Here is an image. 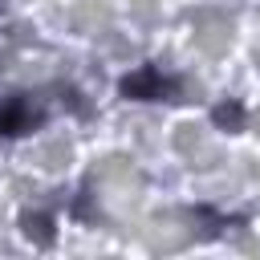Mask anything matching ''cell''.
<instances>
[{
    "instance_id": "cell-1",
    "label": "cell",
    "mask_w": 260,
    "mask_h": 260,
    "mask_svg": "<svg viewBox=\"0 0 260 260\" xmlns=\"http://www.w3.org/2000/svg\"><path fill=\"white\" fill-rule=\"evenodd\" d=\"M122 93H126V98H134V102H158V98L175 93V81H171V77H162L158 69H138V73L122 77Z\"/></svg>"
},
{
    "instance_id": "cell-2",
    "label": "cell",
    "mask_w": 260,
    "mask_h": 260,
    "mask_svg": "<svg viewBox=\"0 0 260 260\" xmlns=\"http://www.w3.org/2000/svg\"><path fill=\"white\" fill-rule=\"evenodd\" d=\"M37 122H41V114H37V106L28 98H8L0 106V134H24Z\"/></svg>"
},
{
    "instance_id": "cell-3",
    "label": "cell",
    "mask_w": 260,
    "mask_h": 260,
    "mask_svg": "<svg viewBox=\"0 0 260 260\" xmlns=\"http://www.w3.org/2000/svg\"><path fill=\"white\" fill-rule=\"evenodd\" d=\"M211 118H215V126H223V130H228V126H232V130H240V122H244V110L223 102V106H215V114H211Z\"/></svg>"
},
{
    "instance_id": "cell-4",
    "label": "cell",
    "mask_w": 260,
    "mask_h": 260,
    "mask_svg": "<svg viewBox=\"0 0 260 260\" xmlns=\"http://www.w3.org/2000/svg\"><path fill=\"white\" fill-rule=\"evenodd\" d=\"M24 236H37L41 244H49V240H53V228H49L45 215H28V219H24Z\"/></svg>"
}]
</instances>
